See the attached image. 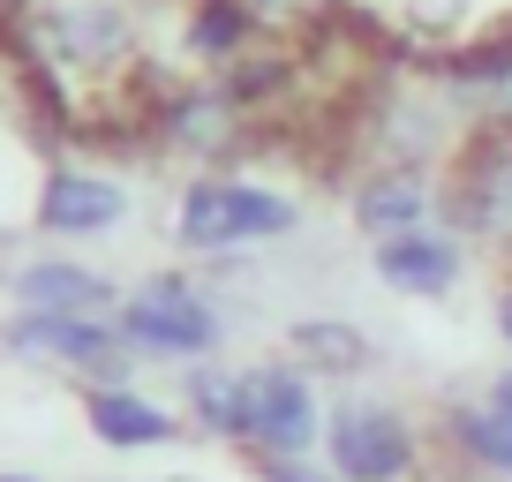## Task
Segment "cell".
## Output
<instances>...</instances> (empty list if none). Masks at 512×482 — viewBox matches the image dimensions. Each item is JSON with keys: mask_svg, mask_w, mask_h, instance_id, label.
Returning a JSON list of instances; mask_svg holds the SVG:
<instances>
[{"mask_svg": "<svg viewBox=\"0 0 512 482\" xmlns=\"http://www.w3.org/2000/svg\"><path fill=\"white\" fill-rule=\"evenodd\" d=\"M302 226V196L279 189V181H256V174H189L166 211V234H174L181 257L196 264H241L256 249H272Z\"/></svg>", "mask_w": 512, "mask_h": 482, "instance_id": "1", "label": "cell"}, {"mask_svg": "<svg viewBox=\"0 0 512 482\" xmlns=\"http://www.w3.org/2000/svg\"><path fill=\"white\" fill-rule=\"evenodd\" d=\"M113 324H121V339H128L136 362H166V370L219 362V347H226V309L196 272L136 279V287L121 294V309H113Z\"/></svg>", "mask_w": 512, "mask_h": 482, "instance_id": "2", "label": "cell"}, {"mask_svg": "<svg viewBox=\"0 0 512 482\" xmlns=\"http://www.w3.org/2000/svg\"><path fill=\"white\" fill-rule=\"evenodd\" d=\"M437 460V437L384 392L347 385L324 415V467L339 482H422Z\"/></svg>", "mask_w": 512, "mask_h": 482, "instance_id": "3", "label": "cell"}, {"mask_svg": "<svg viewBox=\"0 0 512 482\" xmlns=\"http://www.w3.org/2000/svg\"><path fill=\"white\" fill-rule=\"evenodd\" d=\"M445 226L512 272V136L475 121L460 144V159L445 166Z\"/></svg>", "mask_w": 512, "mask_h": 482, "instance_id": "4", "label": "cell"}, {"mask_svg": "<svg viewBox=\"0 0 512 482\" xmlns=\"http://www.w3.org/2000/svg\"><path fill=\"white\" fill-rule=\"evenodd\" d=\"M31 46L53 76H83V83H121L144 61V31L121 0H53L38 16Z\"/></svg>", "mask_w": 512, "mask_h": 482, "instance_id": "5", "label": "cell"}, {"mask_svg": "<svg viewBox=\"0 0 512 482\" xmlns=\"http://www.w3.org/2000/svg\"><path fill=\"white\" fill-rule=\"evenodd\" d=\"M324 415H332V400H324V385L302 370V362H287V354H272V362H249V460H309V452H324Z\"/></svg>", "mask_w": 512, "mask_h": 482, "instance_id": "6", "label": "cell"}, {"mask_svg": "<svg viewBox=\"0 0 512 482\" xmlns=\"http://www.w3.org/2000/svg\"><path fill=\"white\" fill-rule=\"evenodd\" d=\"M0 339H8V354H23L38 370L83 377V385H128V362H136L113 317H38V309H23Z\"/></svg>", "mask_w": 512, "mask_h": 482, "instance_id": "7", "label": "cell"}, {"mask_svg": "<svg viewBox=\"0 0 512 482\" xmlns=\"http://www.w3.org/2000/svg\"><path fill=\"white\" fill-rule=\"evenodd\" d=\"M144 113H151V129H159V144H174L181 159H196L204 174H219V166L234 159L241 144H249V121H256V113L241 106V98L226 91L219 76L174 83V91H159Z\"/></svg>", "mask_w": 512, "mask_h": 482, "instance_id": "8", "label": "cell"}, {"mask_svg": "<svg viewBox=\"0 0 512 482\" xmlns=\"http://www.w3.org/2000/svg\"><path fill=\"white\" fill-rule=\"evenodd\" d=\"M437 219H445V174H430V166H362L347 181V226L369 249Z\"/></svg>", "mask_w": 512, "mask_h": 482, "instance_id": "9", "label": "cell"}, {"mask_svg": "<svg viewBox=\"0 0 512 482\" xmlns=\"http://www.w3.org/2000/svg\"><path fill=\"white\" fill-rule=\"evenodd\" d=\"M467 257H475V249L437 219V226H415V234L377 241V249H369V272H377L384 294H400V302H445V294H460Z\"/></svg>", "mask_w": 512, "mask_h": 482, "instance_id": "10", "label": "cell"}, {"mask_svg": "<svg viewBox=\"0 0 512 482\" xmlns=\"http://www.w3.org/2000/svg\"><path fill=\"white\" fill-rule=\"evenodd\" d=\"M128 219V181L98 174V166H53L38 189V226L53 241H98Z\"/></svg>", "mask_w": 512, "mask_h": 482, "instance_id": "11", "label": "cell"}, {"mask_svg": "<svg viewBox=\"0 0 512 482\" xmlns=\"http://www.w3.org/2000/svg\"><path fill=\"white\" fill-rule=\"evenodd\" d=\"M430 437H437V460L445 467H460L475 482H512V407H497L490 392L452 400Z\"/></svg>", "mask_w": 512, "mask_h": 482, "instance_id": "12", "label": "cell"}, {"mask_svg": "<svg viewBox=\"0 0 512 482\" xmlns=\"http://www.w3.org/2000/svg\"><path fill=\"white\" fill-rule=\"evenodd\" d=\"M83 422H91V437L106 452H159L174 445L189 422H181V407L151 400V392L136 385H83Z\"/></svg>", "mask_w": 512, "mask_h": 482, "instance_id": "13", "label": "cell"}, {"mask_svg": "<svg viewBox=\"0 0 512 482\" xmlns=\"http://www.w3.org/2000/svg\"><path fill=\"white\" fill-rule=\"evenodd\" d=\"M16 302L38 309V317H113L121 287L83 257H31L16 272Z\"/></svg>", "mask_w": 512, "mask_h": 482, "instance_id": "14", "label": "cell"}, {"mask_svg": "<svg viewBox=\"0 0 512 482\" xmlns=\"http://www.w3.org/2000/svg\"><path fill=\"white\" fill-rule=\"evenodd\" d=\"M287 362H302L317 385H362L377 370V339L354 317H294L287 324Z\"/></svg>", "mask_w": 512, "mask_h": 482, "instance_id": "15", "label": "cell"}, {"mask_svg": "<svg viewBox=\"0 0 512 482\" xmlns=\"http://www.w3.org/2000/svg\"><path fill=\"white\" fill-rule=\"evenodd\" d=\"M181 422L204 430L211 445H249V370L234 362H196L181 370Z\"/></svg>", "mask_w": 512, "mask_h": 482, "instance_id": "16", "label": "cell"}, {"mask_svg": "<svg viewBox=\"0 0 512 482\" xmlns=\"http://www.w3.org/2000/svg\"><path fill=\"white\" fill-rule=\"evenodd\" d=\"M264 23H256L249 0H189V16H181V53H189L204 76H226L234 61H249L264 46Z\"/></svg>", "mask_w": 512, "mask_h": 482, "instance_id": "17", "label": "cell"}, {"mask_svg": "<svg viewBox=\"0 0 512 482\" xmlns=\"http://www.w3.org/2000/svg\"><path fill=\"white\" fill-rule=\"evenodd\" d=\"M256 475L264 482H339L332 467H324V452H309V460H256Z\"/></svg>", "mask_w": 512, "mask_h": 482, "instance_id": "18", "label": "cell"}, {"mask_svg": "<svg viewBox=\"0 0 512 482\" xmlns=\"http://www.w3.org/2000/svg\"><path fill=\"white\" fill-rule=\"evenodd\" d=\"M256 8V23H264V31H294V23L309 16V0H249Z\"/></svg>", "mask_w": 512, "mask_h": 482, "instance_id": "19", "label": "cell"}, {"mask_svg": "<svg viewBox=\"0 0 512 482\" xmlns=\"http://www.w3.org/2000/svg\"><path fill=\"white\" fill-rule=\"evenodd\" d=\"M490 324H497V339L512 347V272H505V287H497V302H490Z\"/></svg>", "mask_w": 512, "mask_h": 482, "instance_id": "20", "label": "cell"}, {"mask_svg": "<svg viewBox=\"0 0 512 482\" xmlns=\"http://www.w3.org/2000/svg\"><path fill=\"white\" fill-rule=\"evenodd\" d=\"M482 392H490L497 407H512V354H505V370H497V377H490V385H482Z\"/></svg>", "mask_w": 512, "mask_h": 482, "instance_id": "21", "label": "cell"}, {"mask_svg": "<svg viewBox=\"0 0 512 482\" xmlns=\"http://www.w3.org/2000/svg\"><path fill=\"white\" fill-rule=\"evenodd\" d=\"M0 482H38V475H0Z\"/></svg>", "mask_w": 512, "mask_h": 482, "instance_id": "22", "label": "cell"}]
</instances>
